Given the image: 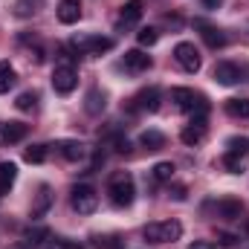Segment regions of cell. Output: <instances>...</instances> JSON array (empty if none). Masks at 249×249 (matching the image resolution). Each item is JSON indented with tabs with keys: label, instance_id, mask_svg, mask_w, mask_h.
I'll use <instances>...</instances> for the list:
<instances>
[{
	"label": "cell",
	"instance_id": "obj_1",
	"mask_svg": "<svg viewBox=\"0 0 249 249\" xmlns=\"http://www.w3.org/2000/svg\"><path fill=\"white\" fill-rule=\"evenodd\" d=\"M107 194H110V203L116 209H127L133 200H136V183L130 177V171H116L110 174L107 180Z\"/></svg>",
	"mask_w": 249,
	"mask_h": 249
},
{
	"label": "cell",
	"instance_id": "obj_2",
	"mask_svg": "<svg viewBox=\"0 0 249 249\" xmlns=\"http://www.w3.org/2000/svg\"><path fill=\"white\" fill-rule=\"evenodd\" d=\"M183 235V223L180 220H154L142 229V238L148 244H174Z\"/></svg>",
	"mask_w": 249,
	"mask_h": 249
},
{
	"label": "cell",
	"instance_id": "obj_3",
	"mask_svg": "<svg viewBox=\"0 0 249 249\" xmlns=\"http://www.w3.org/2000/svg\"><path fill=\"white\" fill-rule=\"evenodd\" d=\"M249 162V139L247 136H232L223 151V168L232 174H241Z\"/></svg>",
	"mask_w": 249,
	"mask_h": 249
},
{
	"label": "cell",
	"instance_id": "obj_4",
	"mask_svg": "<svg viewBox=\"0 0 249 249\" xmlns=\"http://www.w3.org/2000/svg\"><path fill=\"white\" fill-rule=\"evenodd\" d=\"M171 102H174V107L183 110V113H194V116H203V119H206V113H209L206 96L194 93L191 87H174V90H171Z\"/></svg>",
	"mask_w": 249,
	"mask_h": 249
},
{
	"label": "cell",
	"instance_id": "obj_5",
	"mask_svg": "<svg viewBox=\"0 0 249 249\" xmlns=\"http://www.w3.org/2000/svg\"><path fill=\"white\" fill-rule=\"evenodd\" d=\"M70 206L78 214H93L99 209V191L87 183H78V186L70 188Z\"/></svg>",
	"mask_w": 249,
	"mask_h": 249
},
{
	"label": "cell",
	"instance_id": "obj_6",
	"mask_svg": "<svg viewBox=\"0 0 249 249\" xmlns=\"http://www.w3.org/2000/svg\"><path fill=\"white\" fill-rule=\"evenodd\" d=\"M72 50L81 55H102L107 50H113V38L105 35H75L72 38Z\"/></svg>",
	"mask_w": 249,
	"mask_h": 249
},
{
	"label": "cell",
	"instance_id": "obj_7",
	"mask_svg": "<svg viewBox=\"0 0 249 249\" xmlns=\"http://www.w3.org/2000/svg\"><path fill=\"white\" fill-rule=\"evenodd\" d=\"M130 113H157L160 110V87H145L127 102Z\"/></svg>",
	"mask_w": 249,
	"mask_h": 249
},
{
	"label": "cell",
	"instance_id": "obj_8",
	"mask_svg": "<svg viewBox=\"0 0 249 249\" xmlns=\"http://www.w3.org/2000/svg\"><path fill=\"white\" fill-rule=\"evenodd\" d=\"M53 87H55V93H61V96H70V93L78 87V72H75L72 64H58V67L53 70Z\"/></svg>",
	"mask_w": 249,
	"mask_h": 249
},
{
	"label": "cell",
	"instance_id": "obj_9",
	"mask_svg": "<svg viewBox=\"0 0 249 249\" xmlns=\"http://www.w3.org/2000/svg\"><path fill=\"white\" fill-rule=\"evenodd\" d=\"M174 61L180 64L186 72H197L203 67V58H200V53H197V47L191 41H180L174 47Z\"/></svg>",
	"mask_w": 249,
	"mask_h": 249
},
{
	"label": "cell",
	"instance_id": "obj_10",
	"mask_svg": "<svg viewBox=\"0 0 249 249\" xmlns=\"http://www.w3.org/2000/svg\"><path fill=\"white\" fill-rule=\"evenodd\" d=\"M241 78H244V70H241L238 64H232V61H217L214 64V81H217V84L235 87V84H241Z\"/></svg>",
	"mask_w": 249,
	"mask_h": 249
},
{
	"label": "cell",
	"instance_id": "obj_11",
	"mask_svg": "<svg viewBox=\"0 0 249 249\" xmlns=\"http://www.w3.org/2000/svg\"><path fill=\"white\" fill-rule=\"evenodd\" d=\"M212 206H214V214L223 220H241V214H244V203L238 197H220Z\"/></svg>",
	"mask_w": 249,
	"mask_h": 249
},
{
	"label": "cell",
	"instance_id": "obj_12",
	"mask_svg": "<svg viewBox=\"0 0 249 249\" xmlns=\"http://www.w3.org/2000/svg\"><path fill=\"white\" fill-rule=\"evenodd\" d=\"M206 133H209V127H206V119H203V116H194V119H191V122L183 127L180 139H183L186 145H191V148H194V145H200V142L206 139Z\"/></svg>",
	"mask_w": 249,
	"mask_h": 249
},
{
	"label": "cell",
	"instance_id": "obj_13",
	"mask_svg": "<svg viewBox=\"0 0 249 249\" xmlns=\"http://www.w3.org/2000/svg\"><path fill=\"white\" fill-rule=\"evenodd\" d=\"M29 133V124L23 122H3L0 124V145H15V142H23Z\"/></svg>",
	"mask_w": 249,
	"mask_h": 249
},
{
	"label": "cell",
	"instance_id": "obj_14",
	"mask_svg": "<svg viewBox=\"0 0 249 249\" xmlns=\"http://www.w3.org/2000/svg\"><path fill=\"white\" fill-rule=\"evenodd\" d=\"M124 70H127V72H133V75H139V72L151 70V55H148V53H142V50H127V53H124Z\"/></svg>",
	"mask_w": 249,
	"mask_h": 249
},
{
	"label": "cell",
	"instance_id": "obj_15",
	"mask_svg": "<svg viewBox=\"0 0 249 249\" xmlns=\"http://www.w3.org/2000/svg\"><path fill=\"white\" fill-rule=\"evenodd\" d=\"M55 148H58V154H61L67 162H78L87 154L84 142H78V139H61V142H55Z\"/></svg>",
	"mask_w": 249,
	"mask_h": 249
},
{
	"label": "cell",
	"instance_id": "obj_16",
	"mask_svg": "<svg viewBox=\"0 0 249 249\" xmlns=\"http://www.w3.org/2000/svg\"><path fill=\"white\" fill-rule=\"evenodd\" d=\"M55 15H58V20H61L64 26L78 23V18H81V0H61L58 9H55Z\"/></svg>",
	"mask_w": 249,
	"mask_h": 249
},
{
	"label": "cell",
	"instance_id": "obj_17",
	"mask_svg": "<svg viewBox=\"0 0 249 249\" xmlns=\"http://www.w3.org/2000/svg\"><path fill=\"white\" fill-rule=\"evenodd\" d=\"M194 26L200 29V35H203V41L212 47V50H220L223 44H226V35L217 29V26H212V23H206V20H194Z\"/></svg>",
	"mask_w": 249,
	"mask_h": 249
},
{
	"label": "cell",
	"instance_id": "obj_18",
	"mask_svg": "<svg viewBox=\"0 0 249 249\" xmlns=\"http://www.w3.org/2000/svg\"><path fill=\"white\" fill-rule=\"evenodd\" d=\"M105 107H107V96H105L99 87L87 90V96H84V110H87L90 116H99V113H105Z\"/></svg>",
	"mask_w": 249,
	"mask_h": 249
},
{
	"label": "cell",
	"instance_id": "obj_19",
	"mask_svg": "<svg viewBox=\"0 0 249 249\" xmlns=\"http://www.w3.org/2000/svg\"><path fill=\"white\" fill-rule=\"evenodd\" d=\"M139 18H142V0H127L122 6V15H119V29L139 23Z\"/></svg>",
	"mask_w": 249,
	"mask_h": 249
},
{
	"label": "cell",
	"instance_id": "obj_20",
	"mask_svg": "<svg viewBox=\"0 0 249 249\" xmlns=\"http://www.w3.org/2000/svg\"><path fill=\"white\" fill-rule=\"evenodd\" d=\"M44 241H50V229L47 226H35V229H26L20 235V247H26V249H38Z\"/></svg>",
	"mask_w": 249,
	"mask_h": 249
},
{
	"label": "cell",
	"instance_id": "obj_21",
	"mask_svg": "<svg viewBox=\"0 0 249 249\" xmlns=\"http://www.w3.org/2000/svg\"><path fill=\"white\" fill-rule=\"evenodd\" d=\"M18 180V165L15 162H0V200L9 194V188Z\"/></svg>",
	"mask_w": 249,
	"mask_h": 249
},
{
	"label": "cell",
	"instance_id": "obj_22",
	"mask_svg": "<svg viewBox=\"0 0 249 249\" xmlns=\"http://www.w3.org/2000/svg\"><path fill=\"white\" fill-rule=\"evenodd\" d=\"M53 206V188L41 186L38 188V197H35V206H32V217H44Z\"/></svg>",
	"mask_w": 249,
	"mask_h": 249
},
{
	"label": "cell",
	"instance_id": "obj_23",
	"mask_svg": "<svg viewBox=\"0 0 249 249\" xmlns=\"http://www.w3.org/2000/svg\"><path fill=\"white\" fill-rule=\"evenodd\" d=\"M139 145L148 151H160V148H165V133L162 130H145L139 136Z\"/></svg>",
	"mask_w": 249,
	"mask_h": 249
},
{
	"label": "cell",
	"instance_id": "obj_24",
	"mask_svg": "<svg viewBox=\"0 0 249 249\" xmlns=\"http://www.w3.org/2000/svg\"><path fill=\"white\" fill-rule=\"evenodd\" d=\"M47 157H50V145H44V142H35V145H29V148L23 151V160L32 162V165H41Z\"/></svg>",
	"mask_w": 249,
	"mask_h": 249
},
{
	"label": "cell",
	"instance_id": "obj_25",
	"mask_svg": "<svg viewBox=\"0 0 249 249\" xmlns=\"http://www.w3.org/2000/svg\"><path fill=\"white\" fill-rule=\"evenodd\" d=\"M223 110H226L232 119H247L249 116V99H226Z\"/></svg>",
	"mask_w": 249,
	"mask_h": 249
},
{
	"label": "cell",
	"instance_id": "obj_26",
	"mask_svg": "<svg viewBox=\"0 0 249 249\" xmlns=\"http://www.w3.org/2000/svg\"><path fill=\"white\" fill-rule=\"evenodd\" d=\"M15 81H18L15 67L9 61H0V93H9V90L15 87Z\"/></svg>",
	"mask_w": 249,
	"mask_h": 249
},
{
	"label": "cell",
	"instance_id": "obj_27",
	"mask_svg": "<svg viewBox=\"0 0 249 249\" xmlns=\"http://www.w3.org/2000/svg\"><path fill=\"white\" fill-rule=\"evenodd\" d=\"M174 162H157L154 165V180H160V183H171L174 180Z\"/></svg>",
	"mask_w": 249,
	"mask_h": 249
},
{
	"label": "cell",
	"instance_id": "obj_28",
	"mask_svg": "<svg viewBox=\"0 0 249 249\" xmlns=\"http://www.w3.org/2000/svg\"><path fill=\"white\" fill-rule=\"evenodd\" d=\"M93 241H96V247L99 249H124V244H122L119 235H96Z\"/></svg>",
	"mask_w": 249,
	"mask_h": 249
},
{
	"label": "cell",
	"instance_id": "obj_29",
	"mask_svg": "<svg viewBox=\"0 0 249 249\" xmlns=\"http://www.w3.org/2000/svg\"><path fill=\"white\" fill-rule=\"evenodd\" d=\"M136 41H139V47H154V44L160 41V29H154V26H145V29H139Z\"/></svg>",
	"mask_w": 249,
	"mask_h": 249
},
{
	"label": "cell",
	"instance_id": "obj_30",
	"mask_svg": "<svg viewBox=\"0 0 249 249\" xmlns=\"http://www.w3.org/2000/svg\"><path fill=\"white\" fill-rule=\"evenodd\" d=\"M15 107H18V110H23V113L35 110V107H38V93H20V96H18V102H15Z\"/></svg>",
	"mask_w": 249,
	"mask_h": 249
},
{
	"label": "cell",
	"instance_id": "obj_31",
	"mask_svg": "<svg viewBox=\"0 0 249 249\" xmlns=\"http://www.w3.org/2000/svg\"><path fill=\"white\" fill-rule=\"evenodd\" d=\"M35 12H38V0H18L15 3V15L18 18H29Z\"/></svg>",
	"mask_w": 249,
	"mask_h": 249
},
{
	"label": "cell",
	"instance_id": "obj_32",
	"mask_svg": "<svg viewBox=\"0 0 249 249\" xmlns=\"http://www.w3.org/2000/svg\"><path fill=\"white\" fill-rule=\"evenodd\" d=\"M44 249H84L78 241H67V238H50Z\"/></svg>",
	"mask_w": 249,
	"mask_h": 249
},
{
	"label": "cell",
	"instance_id": "obj_33",
	"mask_svg": "<svg viewBox=\"0 0 249 249\" xmlns=\"http://www.w3.org/2000/svg\"><path fill=\"white\" fill-rule=\"evenodd\" d=\"M217 241H220V247H235V244H238V238H235V235H226V232L217 235Z\"/></svg>",
	"mask_w": 249,
	"mask_h": 249
},
{
	"label": "cell",
	"instance_id": "obj_34",
	"mask_svg": "<svg viewBox=\"0 0 249 249\" xmlns=\"http://www.w3.org/2000/svg\"><path fill=\"white\" fill-rule=\"evenodd\" d=\"M188 249H217V247H214L212 241H194V244H191Z\"/></svg>",
	"mask_w": 249,
	"mask_h": 249
},
{
	"label": "cell",
	"instance_id": "obj_35",
	"mask_svg": "<svg viewBox=\"0 0 249 249\" xmlns=\"http://www.w3.org/2000/svg\"><path fill=\"white\" fill-rule=\"evenodd\" d=\"M220 6H223V0H203V9H209V12H214Z\"/></svg>",
	"mask_w": 249,
	"mask_h": 249
}]
</instances>
